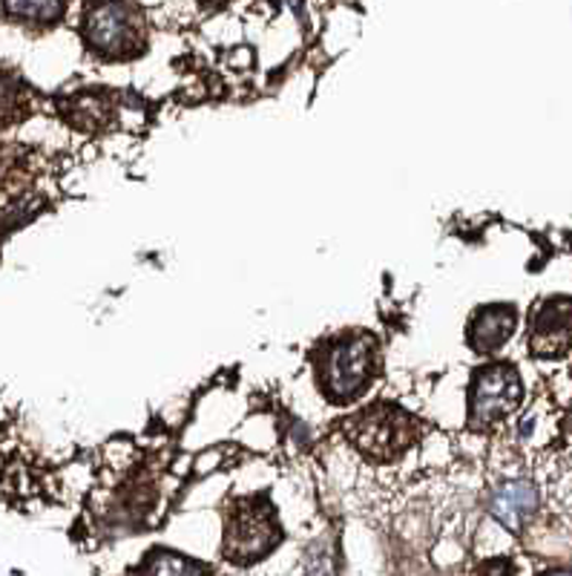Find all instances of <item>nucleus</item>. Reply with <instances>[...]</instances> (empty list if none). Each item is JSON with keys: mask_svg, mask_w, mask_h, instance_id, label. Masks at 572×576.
Wrapping results in <instances>:
<instances>
[{"mask_svg": "<svg viewBox=\"0 0 572 576\" xmlns=\"http://www.w3.org/2000/svg\"><path fill=\"white\" fill-rule=\"evenodd\" d=\"M515 568H512V562L509 560H489L484 568L477 571V576H512Z\"/></svg>", "mask_w": 572, "mask_h": 576, "instance_id": "ddd939ff", "label": "nucleus"}, {"mask_svg": "<svg viewBox=\"0 0 572 576\" xmlns=\"http://www.w3.org/2000/svg\"><path fill=\"white\" fill-rule=\"evenodd\" d=\"M202 3H207V7H216V3H222V0H202Z\"/></svg>", "mask_w": 572, "mask_h": 576, "instance_id": "2eb2a0df", "label": "nucleus"}, {"mask_svg": "<svg viewBox=\"0 0 572 576\" xmlns=\"http://www.w3.org/2000/svg\"><path fill=\"white\" fill-rule=\"evenodd\" d=\"M515 332V309L512 305H486L472 317L470 344L477 352H495Z\"/></svg>", "mask_w": 572, "mask_h": 576, "instance_id": "6e6552de", "label": "nucleus"}, {"mask_svg": "<svg viewBox=\"0 0 572 576\" xmlns=\"http://www.w3.org/2000/svg\"><path fill=\"white\" fill-rule=\"evenodd\" d=\"M540 576H572V571H547V574Z\"/></svg>", "mask_w": 572, "mask_h": 576, "instance_id": "4468645a", "label": "nucleus"}, {"mask_svg": "<svg viewBox=\"0 0 572 576\" xmlns=\"http://www.w3.org/2000/svg\"><path fill=\"white\" fill-rule=\"evenodd\" d=\"M279 528L268 504L254 499L242 502L228 521L224 533V553L233 562H254L277 544Z\"/></svg>", "mask_w": 572, "mask_h": 576, "instance_id": "39448f33", "label": "nucleus"}, {"mask_svg": "<svg viewBox=\"0 0 572 576\" xmlns=\"http://www.w3.org/2000/svg\"><path fill=\"white\" fill-rule=\"evenodd\" d=\"M138 576H210V571L205 565L193 560H184L173 551H153L144 560Z\"/></svg>", "mask_w": 572, "mask_h": 576, "instance_id": "9b49d317", "label": "nucleus"}, {"mask_svg": "<svg viewBox=\"0 0 572 576\" xmlns=\"http://www.w3.org/2000/svg\"><path fill=\"white\" fill-rule=\"evenodd\" d=\"M0 12L24 26H52L64 17V0H0Z\"/></svg>", "mask_w": 572, "mask_h": 576, "instance_id": "1a4fd4ad", "label": "nucleus"}, {"mask_svg": "<svg viewBox=\"0 0 572 576\" xmlns=\"http://www.w3.org/2000/svg\"><path fill=\"white\" fill-rule=\"evenodd\" d=\"M524 386L521 375L509 363H492L480 369L472 381L470 393V424L489 427L507 418L521 404Z\"/></svg>", "mask_w": 572, "mask_h": 576, "instance_id": "7ed1b4c3", "label": "nucleus"}, {"mask_svg": "<svg viewBox=\"0 0 572 576\" xmlns=\"http://www.w3.org/2000/svg\"><path fill=\"white\" fill-rule=\"evenodd\" d=\"M349 435L366 456L394 458L414 439L412 418L398 407H368L349 424Z\"/></svg>", "mask_w": 572, "mask_h": 576, "instance_id": "20e7f679", "label": "nucleus"}, {"mask_svg": "<svg viewBox=\"0 0 572 576\" xmlns=\"http://www.w3.org/2000/svg\"><path fill=\"white\" fill-rule=\"evenodd\" d=\"M572 344V300L567 297H552L538 305L533 314V332H530V346L540 358H556L567 352Z\"/></svg>", "mask_w": 572, "mask_h": 576, "instance_id": "423d86ee", "label": "nucleus"}, {"mask_svg": "<svg viewBox=\"0 0 572 576\" xmlns=\"http://www.w3.org/2000/svg\"><path fill=\"white\" fill-rule=\"evenodd\" d=\"M377 369V344L368 335L342 337L328 346L322 367H319V381L322 389L334 400H349L366 389Z\"/></svg>", "mask_w": 572, "mask_h": 576, "instance_id": "f03ea898", "label": "nucleus"}, {"mask_svg": "<svg viewBox=\"0 0 572 576\" xmlns=\"http://www.w3.org/2000/svg\"><path fill=\"white\" fill-rule=\"evenodd\" d=\"M66 121L75 124L81 130H93L101 128L107 121V105H104L101 96H93V93H84V96H75L70 105L64 107Z\"/></svg>", "mask_w": 572, "mask_h": 576, "instance_id": "f8f14e48", "label": "nucleus"}, {"mask_svg": "<svg viewBox=\"0 0 572 576\" xmlns=\"http://www.w3.org/2000/svg\"><path fill=\"white\" fill-rule=\"evenodd\" d=\"M81 35L84 44L107 61L142 56L147 47L144 15L133 0H93L81 21Z\"/></svg>", "mask_w": 572, "mask_h": 576, "instance_id": "f257e3e1", "label": "nucleus"}, {"mask_svg": "<svg viewBox=\"0 0 572 576\" xmlns=\"http://www.w3.org/2000/svg\"><path fill=\"white\" fill-rule=\"evenodd\" d=\"M535 511H538V490L526 479L507 481L489 499V513L509 530L524 528L535 516Z\"/></svg>", "mask_w": 572, "mask_h": 576, "instance_id": "0eeeda50", "label": "nucleus"}, {"mask_svg": "<svg viewBox=\"0 0 572 576\" xmlns=\"http://www.w3.org/2000/svg\"><path fill=\"white\" fill-rule=\"evenodd\" d=\"M29 112V87L17 72L0 67V128L26 119Z\"/></svg>", "mask_w": 572, "mask_h": 576, "instance_id": "9d476101", "label": "nucleus"}]
</instances>
